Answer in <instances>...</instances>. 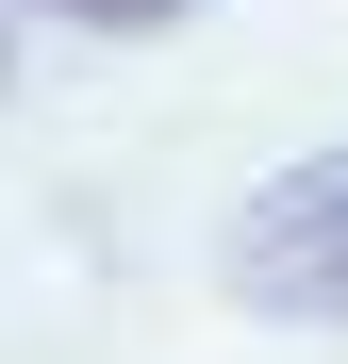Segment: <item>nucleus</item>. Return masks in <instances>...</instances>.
<instances>
[{
	"label": "nucleus",
	"mask_w": 348,
	"mask_h": 364,
	"mask_svg": "<svg viewBox=\"0 0 348 364\" xmlns=\"http://www.w3.org/2000/svg\"><path fill=\"white\" fill-rule=\"evenodd\" d=\"M232 282H249L265 315H348V149L282 166L265 199H249V232H232Z\"/></svg>",
	"instance_id": "obj_1"
},
{
	"label": "nucleus",
	"mask_w": 348,
	"mask_h": 364,
	"mask_svg": "<svg viewBox=\"0 0 348 364\" xmlns=\"http://www.w3.org/2000/svg\"><path fill=\"white\" fill-rule=\"evenodd\" d=\"M33 17H100V33H149V17H183V0H33Z\"/></svg>",
	"instance_id": "obj_2"
}]
</instances>
